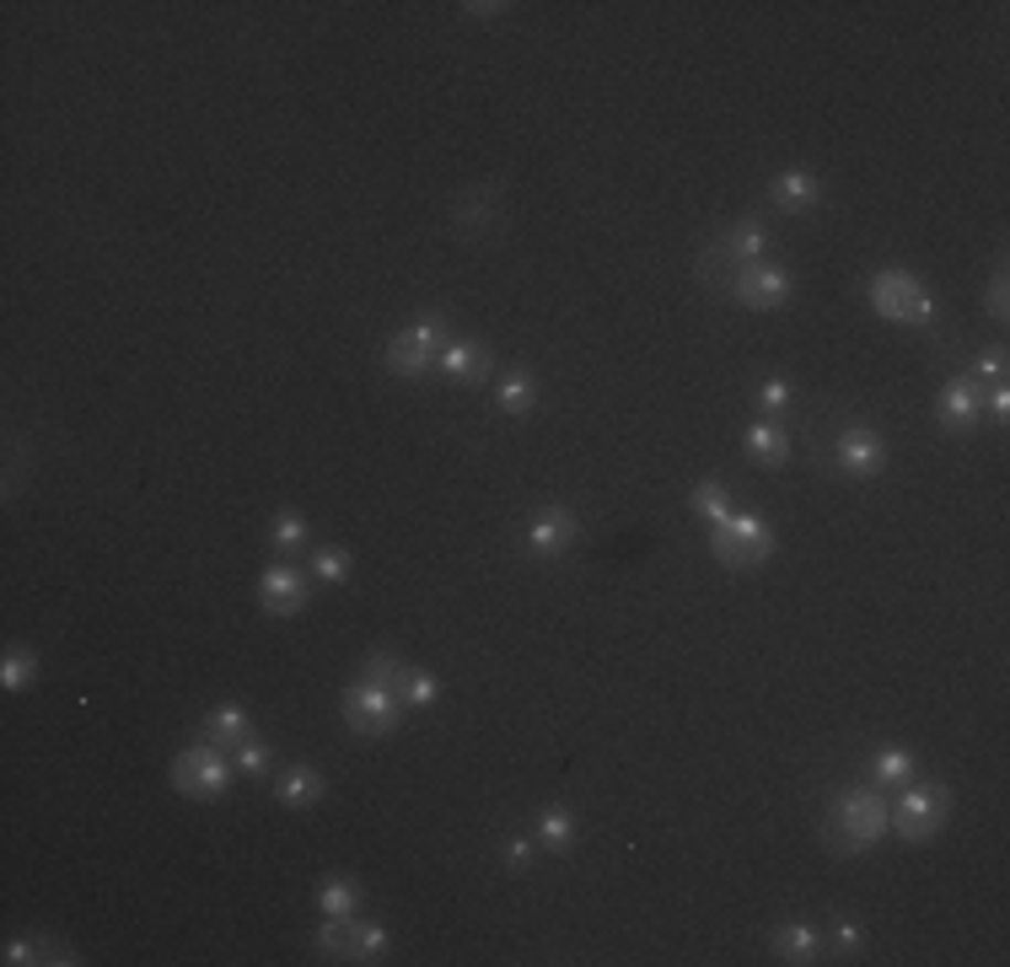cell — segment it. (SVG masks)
Here are the masks:
<instances>
[{
    "instance_id": "6da1fadb",
    "label": "cell",
    "mask_w": 1010,
    "mask_h": 967,
    "mask_svg": "<svg viewBox=\"0 0 1010 967\" xmlns=\"http://www.w3.org/2000/svg\"><path fill=\"white\" fill-rule=\"evenodd\" d=\"M887 833H892V806L876 785H860V790L839 796L833 811H828V822H822V844L833 854H865Z\"/></svg>"
},
{
    "instance_id": "7a4b0ae2",
    "label": "cell",
    "mask_w": 1010,
    "mask_h": 967,
    "mask_svg": "<svg viewBox=\"0 0 1010 967\" xmlns=\"http://www.w3.org/2000/svg\"><path fill=\"white\" fill-rule=\"evenodd\" d=\"M710 554L726 570H753L774 554V527L764 517H721L710 522Z\"/></svg>"
},
{
    "instance_id": "3957f363",
    "label": "cell",
    "mask_w": 1010,
    "mask_h": 967,
    "mask_svg": "<svg viewBox=\"0 0 1010 967\" xmlns=\"http://www.w3.org/2000/svg\"><path fill=\"white\" fill-rule=\"evenodd\" d=\"M871 307H876V318L903 322V328H925V322H935L929 290L914 280V275H903V269H882V275L871 280Z\"/></svg>"
},
{
    "instance_id": "277c9868",
    "label": "cell",
    "mask_w": 1010,
    "mask_h": 967,
    "mask_svg": "<svg viewBox=\"0 0 1010 967\" xmlns=\"http://www.w3.org/2000/svg\"><path fill=\"white\" fill-rule=\"evenodd\" d=\"M167 779H172V790L178 796H189V801H215V796H226V779H232V768L221 758V747H183L172 768H167Z\"/></svg>"
},
{
    "instance_id": "5b68a950",
    "label": "cell",
    "mask_w": 1010,
    "mask_h": 967,
    "mask_svg": "<svg viewBox=\"0 0 1010 967\" xmlns=\"http://www.w3.org/2000/svg\"><path fill=\"white\" fill-rule=\"evenodd\" d=\"M946 822V790L940 785H903L892 806V833L903 844H929Z\"/></svg>"
},
{
    "instance_id": "8992f818",
    "label": "cell",
    "mask_w": 1010,
    "mask_h": 967,
    "mask_svg": "<svg viewBox=\"0 0 1010 967\" xmlns=\"http://www.w3.org/2000/svg\"><path fill=\"white\" fill-rule=\"evenodd\" d=\"M318 952L333 957V963H382V952H387V929L365 925V920H355V914H344V920H323V929H318Z\"/></svg>"
},
{
    "instance_id": "52a82bcc",
    "label": "cell",
    "mask_w": 1010,
    "mask_h": 967,
    "mask_svg": "<svg viewBox=\"0 0 1010 967\" xmlns=\"http://www.w3.org/2000/svg\"><path fill=\"white\" fill-rule=\"evenodd\" d=\"M339 710H344L350 731H361V736H387V731L398 725V693H387V688H376V683H355V688H344Z\"/></svg>"
},
{
    "instance_id": "ba28073f",
    "label": "cell",
    "mask_w": 1010,
    "mask_h": 967,
    "mask_svg": "<svg viewBox=\"0 0 1010 967\" xmlns=\"http://www.w3.org/2000/svg\"><path fill=\"white\" fill-rule=\"evenodd\" d=\"M446 350V333L436 318L414 322L404 333H393V344H387V371H398V376H419V371H430V365L442 361Z\"/></svg>"
},
{
    "instance_id": "9c48e42d",
    "label": "cell",
    "mask_w": 1010,
    "mask_h": 967,
    "mask_svg": "<svg viewBox=\"0 0 1010 967\" xmlns=\"http://www.w3.org/2000/svg\"><path fill=\"white\" fill-rule=\"evenodd\" d=\"M731 296H736L742 307H753V312H774V307L790 296V275H785V269H774V264H764V258H753V264H742V269H736Z\"/></svg>"
},
{
    "instance_id": "30bf717a",
    "label": "cell",
    "mask_w": 1010,
    "mask_h": 967,
    "mask_svg": "<svg viewBox=\"0 0 1010 967\" xmlns=\"http://www.w3.org/2000/svg\"><path fill=\"white\" fill-rule=\"evenodd\" d=\"M258 607H264L269 618H296V613L307 607V575L290 570V564H269V570L258 575Z\"/></svg>"
},
{
    "instance_id": "8fae6325",
    "label": "cell",
    "mask_w": 1010,
    "mask_h": 967,
    "mask_svg": "<svg viewBox=\"0 0 1010 967\" xmlns=\"http://www.w3.org/2000/svg\"><path fill=\"white\" fill-rule=\"evenodd\" d=\"M882 463H887V446L876 431H865V425H854L839 436V468L854 474V479H871V474H882Z\"/></svg>"
},
{
    "instance_id": "7c38bea8",
    "label": "cell",
    "mask_w": 1010,
    "mask_h": 967,
    "mask_svg": "<svg viewBox=\"0 0 1010 967\" xmlns=\"http://www.w3.org/2000/svg\"><path fill=\"white\" fill-rule=\"evenodd\" d=\"M581 538V527H575V517H570L565 506H549V511H538L532 522H527V543H532V554H565L570 543Z\"/></svg>"
},
{
    "instance_id": "4fadbf2b",
    "label": "cell",
    "mask_w": 1010,
    "mask_h": 967,
    "mask_svg": "<svg viewBox=\"0 0 1010 967\" xmlns=\"http://www.w3.org/2000/svg\"><path fill=\"white\" fill-rule=\"evenodd\" d=\"M935 408H940V425L946 431H968V425H978V414H984V382H972V376L946 382V393L935 399Z\"/></svg>"
},
{
    "instance_id": "5bb4252c",
    "label": "cell",
    "mask_w": 1010,
    "mask_h": 967,
    "mask_svg": "<svg viewBox=\"0 0 1010 967\" xmlns=\"http://www.w3.org/2000/svg\"><path fill=\"white\" fill-rule=\"evenodd\" d=\"M436 365H442L446 376H457V382H485L489 371H495V355H489L479 339H446Z\"/></svg>"
},
{
    "instance_id": "9a60e30c",
    "label": "cell",
    "mask_w": 1010,
    "mask_h": 967,
    "mask_svg": "<svg viewBox=\"0 0 1010 967\" xmlns=\"http://www.w3.org/2000/svg\"><path fill=\"white\" fill-rule=\"evenodd\" d=\"M768 200H774V210H785V215H807L811 204L822 200V183L811 172H801V167H790V172H779L768 183Z\"/></svg>"
},
{
    "instance_id": "2e32d148",
    "label": "cell",
    "mask_w": 1010,
    "mask_h": 967,
    "mask_svg": "<svg viewBox=\"0 0 1010 967\" xmlns=\"http://www.w3.org/2000/svg\"><path fill=\"white\" fill-rule=\"evenodd\" d=\"M204 742H210V747H243V742H253V715L237 710V704L210 710V715H204Z\"/></svg>"
},
{
    "instance_id": "e0dca14e",
    "label": "cell",
    "mask_w": 1010,
    "mask_h": 967,
    "mask_svg": "<svg viewBox=\"0 0 1010 967\" xmlns=\"http://www.w3.org/2000/svg\"><path fill=\"white\" fill-rule=\"evenodd\" d=\"M275 801L280 806H318L323 801V774L312 764H296L280 774V785H275Z\"/></svg>"
},
{
    "instance_id": "ac0fdd59",
    "label": "cell",
    "mask_w": 1010,
    "mask_h": 967,
    "mask_svg": "<svg viewBox=\"0 0 1010 967\" xmlns=\"http://www.w3.org/2000/svg\"><path fill=\"white\" fill-rule=\"evenodd\" d=\"M768 952H774L779 963H817V957H822V935L811 925H785V929H774Z\"/></svg>"
},
{
    "instance_id": "d6986e66",
    "label": "cell",
    "mask_w": 1010,
    "mask_h": 967,
    "mask_svg": "<svg viewBox=\"0 0 1010 967\" xmlns=\"http://www.w3.org/2000/svg\"><path fill=\"white\" fill-rule=\"evenodd\" d=\"M747 457L764 463V468H779V463H790V436H785L779 425H764V419H758V425L747 431Z\"/></svg>"
},
{
    "instance_id": "ffe728a7",
    "label": "cell",
    "mask_w": 1010,
    "mask_h": 967,
    "mask_svg": "<svg viewBox=\"0 0 1010 967\" xmlns=\"http://www.w3.org/2000/svg\"><path fill=\"white\" fill-rule=\"evenodd\" d=\"M871 774H876V785H882V790H903V785H914L919 764H914V753H903V747H887V753H876Z\"/></svg>"
},
{
    "instance_id": "44dd1931",
    "label": "cell",
    "mask_w": 1010,
    "mask_h": 967,
    "mask_svg": "<svg viewBox=\"0 0 1010 967\" xmlns=\"http://www.w3.org/2000/svg\"><path fill=\"white\" fill-rule=\"evenodd\" d=\"M361 886L344 882V876H333V882L318 886V908H323L328 920H344V914H361Z\"/></svg>"
},
{
    "instance_id": "7402d4cb",
    "label": "cell",
    "mask_w": 1010,
    "mask_h": 967,
    "mask_svg": "<svg viewBox=\"0 0 1010 967\" xmlns=\"http://www.w3.org/2000/svg\"><path fill=\"white\" fill-rule=\"evenodd\" d=\"M404 678H408V667L398 656H387V650H371L361 661V683H376V688H387V693H398Z\"/></svg>"
},
{
    "instance_id": "603a6c76",
    "label": "cell",
    "mask_w": 1010,
    "mask_h": 967,
    "mask_svg": "<svg viewBox=\"0 0 1010 967\" xmlns=\"http://www.w3.org/2000/svg\"><path fill=\"white\" fill-rule=\"evenodd\" d=\"M6 963H76V952L33 935V941H11V946H6Z\"/></svg>"
},
{
    "instance_id": "cb8c5ba5",
    "label": "cell",
    "mask_w": 1010,
    "mask_h": 967,
    "mask_svg": "<svg viewBox=\"0 0 1010 967\" xmlns=\"http://www.w3.org/2000/svg\"><path fill=\"white\" fill-rule=\"evenodd\" d=\"M538 844L543 849H570L575 844V817H570L565 806H549V811L538 817Z\"/></svg>"
},
{
    "instance_id": "d4e9b609",
    "label": "cell",
    "mask_w": 1010,
    "mask_h": 967,
    "mask_svg": "<svg viewBox=\"0 0 1010 967\" xmlns=\"http://www.w3.org/2000/svg\"><path fill=\"white\" fill-rule=\"evenodd\" d=\"M33 678H39V656H33L28 645H11V650H6V661H0V683L17 693V688H28Z\"/></svg>"
},
{
    "instance_id": "484cf974",
    "label": "cell",
    "mask_w": 1010,
    "mask_h": 967,
    "mask_svg": "<svg viewBox=\"0 0 1010 967\" xmlns=\"http://www.w3.org/2000/svg\"><path fill=\"white\" fill-rule=\"evenodd\" d=\"M726 247L742 258V264H753V258H764V247H768V232L758 226V221H736L726 232Z\"/></svg>"
},
{
    "instance_id": "4316f807",
    "label": "cell",
    "mask_w": 1010,
    "mask_h": 967,
    "mask_svg": "<svg viewBox=\"0 0 1010 967\" xmlns=\"http://www.w3.org/2000/svg\"><path fill=\"white\" fill-rule=\"evenodd\" d=\"M495 403H500L506 414H527V408L538 403V382H532L527 371H517V376H506V382H500V393H495Z\"/></svg>"
},
{
    "instance_id": "83f0119b",
    "label": "cell",
    "mask_w": 1010,
    "mask_h": 967,
    "mask_svg": "<svg viewBox=\"0 0 1010 967\" xmlns=\"http://www.w3.org/2000/svg\"><path fill=\"white\" fill-rule=\"evenodd\" d=\"M688 506L704 517V522H721V517H731V500H726V489L715 479H704V484H693V495H688Z\"/></svg>"
},
{
    "instance_id": "f1b7e54d",
    "label": "cell",
    "mask_w": 1010,
    "mask_h": 967,
    "mask_svg": "<svg viewBox=\"0 0 1010 967\" xmlns=\"http://www.w3.org/2000/svg\"><path fill=\"white\" fill-rule=\"evenodd\" d=\"M485 221H495V189H474V194H468V200L457 204V232H463V226H468V232H474V226H485Z\"/></svg>"
},
{
    "instance_id": "f546056e",
    "label": "cell",
    "mask_w": 1010,
    "mask_h": 967,
    "mask_svg": "<svg viewBox=\"0 0 1010 967\" xmlns=\"http://www.w3.org/2000/svg\"><path fill=\"white\" fill-rule=\"evenodd\" d=\"M436 699H442V683L430 672H408L404 688H398V704H414V710H430Z\"/></svg>"
},
{
    "instance_id": "4dcf8cb0",
    "label": "cell",
    "mask_w": 1010,
    "mask_h": 967,
    "mask_svg": "<svg viewBox=\"0 0 1010 967\" xmlns=\"http://www.w3.org/2000/svg\"><path fill=\"white\" fill-rule=\"evenodd\" d=\"M312 575H318V581H328V586H344V581H350V554H344V549H318Z\"/></svg>"
},
{
    "instance_id": "1f68e13d",
    "label": "cell",
    "mask_w": 1010,
    "mask_h": 967,
    "mask_svg": "<svg viewBox=\"0 0 1010 967\" xmlns=\"http://www.w3.org/2000/svg\"><path fill=\"white\" fill-rule=\"evenodd\" d=\"M237 768H243L247 779L269 774V747H264V742H243V747H237Z\"/></svg>"
},
{
    "instance_id": "d6a6232c",
    "label": "cell",
    "mask_w": 1010,
    "mask_h": 967,
    "mask_svg": "<svg viewBox=\"0 0 1010 967\" xmlns=\"http://www.w3.org/2000/svg\"><path fill=\"white\" fill-rule=\"evenodd\" d=\"M275 543H280V549H296V543H307V522H301L296 511H280V517H275Z\"/></svg>"
},
{
    "instance_id": "836d02e7",
    "label": "cell",
    "mask_w": 1010,
    "mask_h": 967,
    "mask_svg": "<svg viewBox=\"0 0 1010 967\" xmlns=\"http://www.w3.org/2000/svg\"><path fill=\"white\" fill-rule=\"evenodd\" d=\"M828 952H833V957H854V952H860V929L849 925V920H839L833 935H828Z\"/></svg>"
},
{
    "instance_id": "e575fe53",
    "label": "cell",
    "mask_w": 1010,
    "mask_h": 967,
    "mask_svg": "<svg viewBox=\"0 0 1010 967\" xmlns=\"http://www.w3.org/2000/svg\"><path fill=\"white\" fill-rule=\"evenodd\" d=\"M785 403H790V382H779V376H774V382L758 387V408H764V414H779Z\"/></svg>"
},
{
    "instance_id": "d590c367",
    "label": "cell",
    "mask_w": 1010,
    "mask_h": 967,
    "mask_svg": "<svg viewBox=\"0 0 1010 967\" xmlns=\"http://www.w3.org/2000/svg\"><path fill=\"white\" fill-rule=\"evenodd\" d=\"M1000 382L1006 376V350H984V361H978V371H972V382Z\"/></svg>"
},
{
    "instance_id": "8d00e7d4",
    "label": "cell",
    "mask_w": 1010,
    "mask_h": 967,
    "mask_svg": "<svg viewBox=\"0 0 1010 967\" xmlns=\"http://www.w3.org/2000/svg\"><path fill=\"white\" fill-rule=\"evenodd\" d=\"M984 408L995 414V419H1006L1010 414V393H1006V382H995V387H984Z\"/></svg>"
},
{
    "instance_id": "74e56055",
    "label": "cell",
    "mask_w": 1010,
    "mask_h": 967,
    "mask_svg": "<svg viewBox=\"0 0 1010 967\" xmlns=\"http://www.w3.org/2000/svg\"><path fill=\"white\" fill-rule=\"evenodd\" d=\"M984 301H989V312H995V318H1006V307H1010V285H1006V275L989 285V296H984Z\"/></svg>"
},
{
    "instance_id": "f35d334b",
    "label": "cell",
    "mask_w": 1010,
    "mask_h": 967,
    "mask_svg": "<svg viewBox=\"0 0 1010 967\" xmlns=\"http://www.w3.org/2000/svg\"><path fill=\"white\" fill-rule=\"evenodd\" d=\"M506 854H511V865L522 871L527 860H532V844H527V839H511V844H506Z\"/></svg>"
}]
</instances>
